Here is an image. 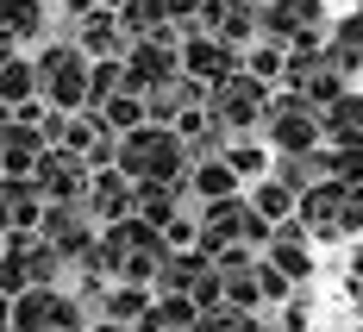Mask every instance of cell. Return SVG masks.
I'll return each mask as SVG.
<instances>
[{"mask_svg": "<svg viewBox=\"0 0 363 332\" xmlns=\"http://www.w3.org/2000/svg\"><path fill=\"white\" fill-rule=\"evenodd\" d=\"M313 13H320V6H313V0H282V6H276V13H269V26H282V32H301V26H307V19H313Z\"/></svg>", "mask_w": 363, "mask_h": 332, "instance_id": "1", "label": "cell"}, {"mask_svg": "<svg viewBox=\"0 0 363 332\" xmlns=\"http://www.w3.org/2000/svg\"><path fill=\"white\" fill-rule=\"evenodd\" d=\"M338 44H345L351 57H363V13H351V19H345V32H338Z\"/></svg>", "mask_w": 363, "mask_h": 332, "instance_id": "2", "label": "cell"}]
</instances>
